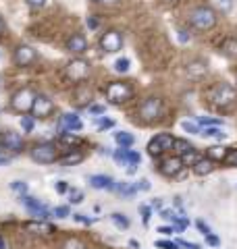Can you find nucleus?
<instances>
[{
    "label": "nucleus",
    "instance_id": "1",
    "mask_svg": "<svg viewBox=\"0 0 237 249\" xmlns=\"http://www.w3.org/2000/svg\"><path fill=\"white\" fill-rule=\"evenodd\" d=\"M208 100L215 106H220V108H229V106H233L235 104V100H237V89H235V85L231 83H217L215 88H210L208 89Z\"/></svg>",
    "mask_w": 237,
    "mask_h": 249
},
{
    "label": "nucleus",
    "instance_id": "2",
    "mask_svg": "<svg viewBox=\"0 0 237 249\" xmlns=\"http://www.w3.org/2000/svg\"><path fill=\"white\" fill-rule=\"evenodd\" d=\"M187 17H189V25L196 27L198 31H208V29H212L217 25V13L206 4L196 6Z\"/></svg>",
    "mask_w": 237,
    "mask_h": 249
},
{
    "label": "nucleus",
    "instance_id": "3",
    "mask_svg": "<svg viewBox=\"0 0 237 249\" xmlns=\"http://www.w3.org/2000/svg\"><path fill=\"white\" fill-rule=\"evenodd\" d=\"M36 96L38 93L31 88H21L11 96V108L19 114H27V112H31V108H34Z\"/></svg>",
    "mask_w": 237,
    "mask_h": 249
},
{
    "label": "nucleus",
    "instance_id": "4",
    "mask_svg": "<svg viewBox=\"0 0 237 249\" xmlns=\"http://www.w3.org/2000/svg\"><path fill=\"white\" fill-rule=\"evenodd\" d=\"M104 93H106V100L110 104H123L133 98V88L125 81H113L106 85Z\"/></svg>",
    "mask_w": 237,
    "mask_h": 249
},
{
    "label": "nucleus",
    "instance_id": "5",
    "mask_svg": "<svg viewBox=\"0 0 237 249\" xmlns=\"http://www.w3.org/2000/svg\"><path fill=\"white\" fill-rule=\"evenodd\" d=\"M29 156L34 162H38V164H52V162L59 160V147L54 143L44 142V143H38V145L31 147Z\"/></svg>",
    "mask_w": 237,
    "mask_h": 249
},
{
    "label": "nucleus",
    "instance_id": "6",
    "mask_svg": "<svg viewBox=\"0 0 237 249\" xmlns=\"http://www.w3.org/2000/svg\"><path fill=\"white\" fill-rule=\"evenodd\" d=\"M173 145H175V137H173L171 133H158L156 137L150 139L148 154L152 156V158H158V156H162L164 152L173 150Z\"/></svg>",
    "mask_w": 237,
    "mask_h": 249
},
{
    "label": "nucleus",
    "instance_id": "7",
    "mask_svg": "<svg viewBox=\"0 0 237 249\" xmlns=\"http://www.w3.org/2000/svg\"><path fill=\"white\" fill-rule=\"evenodd\" d=\"M139 116H141V119H144L146 123L160 119V116H162V100L156 98V96L146 98L144 102L139 104Z\"/></svg>",
    "mask_w": 237,
    "mask_h": 249
},
{
    "label": "nucleus",
    "instance_id": "8",
    "mask_svg": "<svg viewBox=\"0 0 237 249\" xmlns=\"http://www.w3.org/2000/svg\"><path fill=\"white\" fill-rule=\"evenodd\" d=\"M21 204L27 208V212L31 216H36L38 220H48V218H52V212L48 208H46L42 201L36 199V197H31V196H21Z\"/></svg>",
    "mask_w": 237,
    "mask_h": 249
},
{
    "label": "nucleus",
    "instance_id": "9",
    "mask_svg": "<svg viewBox=\"0 0 237 249\" xmlns=\"http://www.w3.org/2000/svg\"><path fill=\"white\" fill-rule=\"evenodd\" d=\"M90 75V62L83 58H73L67 65V77L71 81H83Z\"/></svg>",
    "mask_w": 237,
    "mask_h": 249
},
{
    "label": "nucleus",
    "instance_id": "10",
    "mask_svg": "<svg viewBox=\"0 0 237 249\" xmlns=\"http://www.w3.org/2000/svg\"><path fill=\"white\" fill-rule=\"evenodd\" d=\"M100 48H102V52H108V54L118 52L123 48V36L118 34L117 29L106 31V34L100 37Z\"/></svg>",
    "mask_w": 237,
    "mask_h": 249
},
{
    "label": "nucleus",
    "instance_id": "11",
    "mask_svg": "<svg viewBox=\"0 0 237 249\" xmlns=\"http://www.w3.org/2000/svg\"><path fill=\"white\" fill-rule=\"evenodd\" d=\"M52 112H54V102L48 96H44V93H38L36 102H34V108H31L34 119H48Z\"/></svg>",
    "mask_w": 237,
    "mask_h": 249
},
{
    "label": "nucleus",
    "instance_id": "12",
    "mask_svg": "<svg viewBox=\"0 0 237 249\" xmlns=\"http://www.w3.org/2000/svg\"><path fill=\"white\" fill-rule=\"evenodd\" d=\"M36 58H38L36 48H31V46H27V44H21L13 54V60H15L17 67H29L31 62H36Z\"/></svg>",
    "mask_w": 237,
    "mask_h": 249
},
{
    "label": "nucleus",
    "instance_id": "13",
    "mask_svg": "<svg viewBox=\"0 0 237 249\" xmlns=\"http://www.w3.org/2000/svg\"><path fill=\"white\" fill-rule=\"evenodd\" d=\"M83 123L75 112H65L59 121V131L60 133H73V131H81Z\"/></svg>",
    "mask_w": 237,
    "mask_h": 249
},
{
    "label": "nucleus",
    "instance_id": "14",
    "mask_svg": "<svg viewBox=\"0 0 237 249\" xmlns=\"http://www.w3.org/2000/svg\"><path fill=\"white\" fill-rule=\"evenodd\" d=\"M181 168H183L181 158H164V160H160V164H158V173L164 177H177L181 173Z\"/></svg>",
    "mask_w": 237,
    "mask_h": 249
},
{
    "label": "nucleus",
    "instance_id": "15",
    "mask_svg": "<svg viewBox=\"0 0 237 249\" xmlns=\"http://www.w3.org/2000/svg\"><path fill=\"white\" fill-rule=\"evenodd\" d=\"M0 143H2V147H6V150H11V152H21L23 145H25L23 137L19 133H15V131H6V133H2Z\"/></svg>",
    "mask_w": 237,
    "mask_h": 249
},
{
    "label": "nucleus",
    "instance_id": "16",
    "mask_svg": "<svg viewBox=\"0 0 237 249\" xmlns=\"http://www.w3.org/2000/svg\"><path fill=\"white\" fill-rule=\"evenodd\" d=\"M88 181H90V185L94 187V189H108V191H115V185H117L115 178L108 177V175H92Z\"/></svg>",
    "mask_w": 237,
    "mask_h": 249
},
{
    "label": "nucleus",
    "instance_id": "17",
    "mask_svg": "<svg viewBox=\"0 0 237 249\" xmlns=\"http://www.w3.org/2000/svg\"><path fill=\"white\" fill-rule=\"evenodd\" d=\"M25 229L29 232H34V235H42V237H48V235H52V232L57 231L52 224H48L46 220H31V222L25 224Z\"/></svg>",
    "mask_w": 237,
    "mask_h": 249
},
{
    "label": "nucleus",
    "instance_id": "18",
    "mask_svg": "<svg viewBox=\"0 0 237 249\" xmlns=\"http://www.w3.org/2000/svg\"><path fill=\"white\" fill-rule=\"evenodd\" d=\"M67 50L71 54H83L85 50H88V40H85L81 34H73L67 40Z\"/></svg>",
    "mask_w": 237,
    "mask_h": 249
},
{
    "label": "nucleus",
    "instance_id": "19",
    "mask_svg": "<svg viewBox=\"0 0 237 249\" xmlns=\"http://www.w3.org/2000/svg\"><path fill=\"white\" fill-rule=\"evenodd\" d=\"M208 73V65L204 60H192L187 65V75L192 77V79H200V77H204Z\"/></svg>",
    "mask_w": 237,
    "mask_h": 249
},
{
    "label": "nucleus",
    "instance_id": "20",
    "mask_svg": "<svg viewBox=\"0 0 237 249\" xmlns=\"http://www.w3.org/2000/svg\"><path fill=\"white\" fill-rule=\"evenodd\" d=\"M192 170L198 175V177H206V175H210L212 170H215V162H212L210 158H200L196 162V164L192 166Z\"/></svg>",
    "mask_w": 237,
    "mask_h": 249
},
{
    "label": "nucleus",
    "instance_id": "21",
    "mask_svg": "<svg viewBox=\"0 0 237 249\" xmlns=\"http://www.w3.org/2000/svg\"><path fill=\"white\" fill-rule=\"evenodd\" d=\"M229 154V147H223V145H210L206 147V158H210L212 162H223Z\"/></svg>",
    "mask_w": 237,
    "mask_h": 249
},
{
    "label": "nucleus",
    "instance_id": "22",
    "mask_svg": "<svg viewBox=\"0 0 237 249\" xmlns=\"http://www.w3.org/2000/svg\"><path fill=\"white\" fill-rule=\"evenodd\" d=\"M83 158L85 156L79 152V150H69L62 158H59L60 160V164L62 166H75V164H79V162H83Z\"/></svg>",
    "mask_w": 237,
    "mask_h": 249
},
{
    "label": "nucleus",
    "instance_id": "23",
    "mask_svg": "<svg viewBox=\"0 0 237 249\" xmlns=\"http://www.w3.org/2000/svg\"><path fill=\"white\" fill-rule=\"evenodd\" d=\"M220 52H223V56L235 60L237 58V37H227V40L220 44Z\"/></svg>",
    "mask_w": 237,
    "mask_h": 249
},
{
    "label": "nucleus",
    "instance_id": "24",
    "mask_svg": "<svg viewBox=\"0 0 237 249\" xmlns=\"http://www.w3.org/2000/svg\"><path fill=\"white\" fill-rule=\"evenodd\" d=\"M115 142L118 147H125V150H129V147L136 143V137H133L129 131H118V133H115Z\"/></svg>",
    "mask_w": 237,
    "mask_h": 249
},
{
    "label": "nucleus",
    "instance_id": "25",
    "mask_svg": "<svg viewBox=\"0 0 237 249\" xmlns=\"http://www.w3.org/2000/svg\"><path fill=\"white\" fill-rule=\"evenodd\" d=\"M110 222H113L117 229H121V231L129 229V218L125 214H121V212H113V214H110Z\"/></svg>",
    "mask_w": 237,
    "mask_h": 249
},
{
    "label": "nucleus",
    "instance_id": "26",
    "mask_svg": "<svg viewBox=\"0 0 237 249\" xmlns=\"http://www.w3.org/2000/svg\"><path fill=\"white\" fill-rule=\"evenodd\" d=\"M113 158L118 166H129V150H125V147H118V150H115Z\"/></svg>",
    "mask_w": 237,
    "mask_h": 249
},
{
    "label": "nucleus",
    "instance_id": "27",
    "mask_svg": "<svg viewBox=\"0 0 237 249\" xmlns=\"http://www.w3.org/2000/svg\"><path fill=\"white\" fill-rule=\"evenodd\" d=\"M115 191H118L125 197H131V196H136V193H138L136 185H129V183H117L115 185Z\"/></svg>",
    "mask_w": 237,
    "mask_h": 249
},
{
    "label": "nucleus",
    "instance_id": "28",
    "mask_svg": "<svg viewBox=\"0 0 237 249\" xmlns=\"http://www.w3.org/2000/svg\"><path fill=\"white\" fill-rule=\"evenodd\" d=\"M200 158H202V156L198 154L196 150H189L187 154L181 156V162H183V166H194V164H196V162L200 160Z\"/></svg>",
    "mask_w": 237,
    "mask_h": 249
},
{
    "label": "nucleus",
    "instance_id": "29",
    "mask_svg": "<svg viewBox=\"0 0 237 249\" xmlns=\"http://www.w3.org/2000/svg\"><path fill=\"white\" fill-rule=\"evenodd\" d=\"M202 135H206V137H217V139H225L227 133L220 127H204L202 131Z\"/></svg>",
    "mask_w": 237,
    "mask_h": 249
},
{
    "label": "nucleus",
    "instance_id": "30",
    "mask_svg": "<svg viewBox=\"0 0 237 249\" xmlns=\"http://www.w3.org/2000/svg\"><path fill=\"white\" fill-rule=\"evenodd\" d=\"M129 69H131V60H129L127 56L115 60V71H117V73H127Z\"/></svg>",
    "mask_w": 237,
    "mask_h": 249
},
{
    "label": "nucleus",
    "instance_id": "31",
    "mask_svg": "<svg viewBox=\"0 0 237 249\" xmlns=\"http://www.w3.org/2000/svg\"><path fill=\"white\" fill-rule=\"evenodd\" d=\"M181 129H183L185 133H192V135H202L200 124H196L192 121H183V123H181Z\"/></svg>",
    "mask_w": 237,
    "mask_h": 249
},
{
    "label": "nucleus",
    "instance_id": "32",
    "mask_svg": "<svg viewBox=\"0 0 237 249\" xmlns=\"http://www.w3.org/2000/svg\"><path fill=\"white\" fill-rule=\"evenodd\" d=\"M62 249H85V245H83V241H81V239L69 237L65 243H62Z\"/></svg>",
    "mask_w": 237,
    "mask_h": 249
},
{
    "label": "nucleus",
    "instance_id": "33",
    "mask_svg": "<svg viewBox=\"0 0 237 249\" xmlns=\"http://www.w3.org/2000/svg\"><path fill=\"white\" fill-rule=\"evenodd\" d=\"M173 147H175V150H177L181 156L187 154L189 150H194V145L189 143V142H185V139H175V145H173Z\"/></svg>",
    "mask_w": 237,
    "mask_h": 249
},
{
    "label": "nucleus",
    "instance_id": "34",
    "mask_svg": "<svg viewBox=\"0 0 237 249\" xmlns=\"http://www.w3.org/2000/svg\"><path fill=\"white\" fill-rule=\"evenodd\" d=\"M36 127V121H34V116H23L21 119V129L25 131V133H31Z\"/></svg>",
    "mask_w": 237,
    "mask_h": 249
},
{
    "label": "nucleus",
    "instance_id": "35",
    "mask_svg": "<svg viewBox=\"0 0 237 249\" xmlns=\"http://www.w3.org/2000/svg\"><path fill=\"white\" fill-rule=\"evenodd\" d=\"M9 187H11V191H17L19 196H25L27 193V183H23V181H13Z\"/></svg>",
    "mask_w": 237,
    "mask_h": 249
},
{
    "label": "nucleus",
    "instance_id": "36",
    "mask_svg": "<svg viewBox=\"0 0 237 249\" xmlns=\"http://www.w3.org/2000/svg\"><path fill=\"white\" fill-rule=\"evenodd\" d=\"M52 216L54 218H67V216H71V210H69V206H57L52 210Z\"/></svg>",
    "mask_w": 237,
    "mask_h": 249
},
{
    "label": "nucleus",
    "instance_id": "37",
    "mask_svg": "<svg viewBox=\"0 0 237 249\" xmlns=\"http://www.w3.org/2000/svg\"><path fill=\"white\" fill-rule=\"evenodd\" d=\"M69 201H71V204H81V201H83V193L79 189H69Z\"/></svg>",
    "mask_w": 237,
    "mask_h": 249
},
{
    "label": "nucleus",
    "instance_id": "38",
    "mask_svg": "<svg viewBox=\"0 0 237 249\" xmlns=\"http://www.w3.org/2000/svg\"><path fill=\"white\" fill-rule=\"evenodd\" d=\"M73 220L75 222H81V224H94L96 222V218H92V216H88V214H73Z\"/></svg>",
    "mask_w": 237,
    "mask_h": 249
},
{
    "label": "nucleus",
    "instance_id": "39",
    "mask_svg": "<svg viewBox=\"0 0 237 249\" xmlns=\"http://www.w3.org/2000/svg\"><path fill=\"white\" fill-rule=\"evenodd\" d=\"M96 124H98L100 131H104V129H113V127H115V121H113V119H100V116H98Z\"/></svg>",
    "mask_w": 237,
    "mask_h": 249
},
{
    "label": "nucleus",
    "instance_id": "40",
    "mask_svg": "<svg viewBox=\"0 0 237 249\" xmlns=\"http://www.w3.org/2000/svg\"><path fill=\"white\" fill-rule=\"evenodd\" d=\"M198 124H202V127H218L220 121L218 119H206V116H200V119H198Z\"/></svg>",
    "mask_w": 237,
    "mask_h": 249
},
{
    "label": "nucleus",
    "instance_id": "41",
    "mask_svg": "<svg viewBox=\"0 0 237 249\" xmlns=\"http://www.w3.org/2000/svg\"><path fill=\"white\" fill-rule=\"evenodd\" d=\"M223 162L227 166H237V150H231V147H229V154H227V158Z\"/></svg>",
    "mask_w": 237,
    "mask_h": 249
},
{
    "label": "nucleus",
    "instance_id": "42",
    "mask_svg": "<svg viewBox=\"0 0 237 249\" xmlns=\"http://www.w3.org/2000/svg\"><path fill=\"white\" fill-rule=\"evenodd\" d=\"M139 212H141V220H144V224H148L150 218H152V208L150 206H139Z\"/></svg>",
    "mask_w": 237,
    "mask_h": 249
},
{
    "label": "nucleus",
    "instance_id": "43",
    "mask_svg": "<svg viewBox=\"0 0 237 249\" xmlns=\"http://www.w3.org/2000/svg\"><path fill=\"white\" fill-rule=\"evenodd\" d=\"M156 247H160V249H179L177 243H173V241H167V239L156 241Z\"/></svg>",
    "mask_w": 237,
    "mask_h": 249
},
{
    "label": "nucleus",
    "instance_id": "44",
    "mask_svg": "<svg viewBox=\"0 0 237 249\" xmlns=\"http://www.w3.org/2000/svg\"><path fill=\"white\" fill-rule=\"evenodd\" d=\"M60 142H62V143L73 145V143L79 142V137H77V135H71V133H60Z\"/></svg>",
    "mask_w": 237,
    "mask_h": 249
},
{
    "label": "nucleus",
    "instance_id": "45",
    "mask_svg": "<svg viewBox=\"0 0 237 249\" xmlns=\"http://www.w3.org/2000/svg\"><path fill=\"white\" fill-rule=\"evenodd\" d=\"M104 112H106V106H102V104H92L90 106V114H94V116H100Z\"/></svg>",
    "mask_w": 237,
    "mask_h": 249
},
{
    "label": "nucleus",
    "instance_id": "46",
    "mask_svg": "<svg viewBox=\"0 0 237 249\" xmlns=\"http://www.w3.org/2000/svg\"><path fill=\"white\" fill-rule=\"evenodd\" d=\"M54 189H57V193H69V185H67V181H57L54 183Z\"/></svg>",
    "mask_w": 237,
    "mask_h": 249
},
{
    "label": "nucleus",
    "instance_id": "47",
    "mask_svg": "<svg viewBox=\"0 0 237 249\" xmlns=\"http://www.w3.org/2000/svg\"><path fill=\"white\" fill-rule=\"evenodd\" d=\"M196 227L200 229V232H202L204 237H206V235H210V232H212V231H210V227H208V224L204 222V220H198V222H196Z\"/></svg>",
    "mask_w": 237,
    "mask_h": 249
},
{
    "label": "nucleus",
    "instance_id": "48",
    "mask_svg": "<svg viewBox=\"0 0 237 249\" xmlns=\"http://www.w3.org/2000/svg\"><path fill=\"white\" fill-rule=\"evenodd\" d=\"M136 189L138 191H148L150 189V181H148V178H139V181L136 183Z\"/></svg>",
    "mask_w": 237,
    "mask_h": 249
},
{
    "label": "nucleus",
    "instance_id": "49",
    "mask_svg": "<svg viewBox=\"0 0 237 249\" xmlns=\"http://www.w3.org/2000/svg\"><path fill=\"white\" fill-rule=\"evenodd\" d=\"M177 245H179V247H185V249H202L198 243H192V241H183V239H181Z\"/></svg>",
    "mask_w": 237,
    "mask_h": 249
},
{
    "label": "nucleus",
    "instance_id": "50",
    "mask_svg": "<svg viewBox=\"0 0 237 249\" xmlns=\"http://www.w3.org/2000/svg\"><path fill=\"white\" fill-rule=\"evenodd\" d=\"M85 23H88V27H90L92 31H96V29H98V25H100V21H98L96 17H94V15H92V17L85 19Z\"/></svg>",
    "mask_w": 237,
    "mask_h": 249
},
{
    "label": "nucleus",
    "instance_id": "51",
    "mask_svg": "<svg viewBox=\"0 0 237 249\" xmlns=\"http://www.w3.org/2000/svg\"><path fill=\"white\" fill-rule=\"evenodd\" d=\"M177 40H179L181 44H187V42H189V34H187L185 29H179V31H177Z\"/></svg>",
    "mask_w": 237,
    "mask_h": 249
},
{
    "label": "nucleus",
    "instance_id": "52",
    "mask_svg": "<svg viewBox=\"0 0 237 249\" xmlns=\"http://www.w3.org/2000/svg\"><path fill=\"white\" fill-rule=\"evenodd\" d=\"M25 4L31 6V9H40V6L46 4V0H25Z\"/></svg>",
    "mask_w": 237,
    "mask_h": 249
},
{
    "label": "nucleus",
    "instance_id": "53",
    "mask_svg": "<svg viewBox=\"0 0 237 249\" xmlns=\"http://www.w3.org/2000/svg\"><path fill=\"white\" fill-rule=\"evenodd\" d=\"M160 216H162V218H167L169 222H173V220H175V218H177V214L173 212V210H162V212H160Z\"/></svg>",
    "mask_w": 237,
    "mask_h": 249
},
{
    "label": "nucleus",
    "instance_id": "54",
    "mask_svg": "<svg viewBox=\"0 0 237 249\" xmlns=\"http://www.w3.org/2000/svg\"><path fill=\"white\" fill-rule=\"evenodd\" d=\"M218 6H220V9H223V13H229V11H231V0H218Z\"/></svg>",
    "mask_w": 237,
    "mask_h": 249
},
{
    "label": "nucleus",
    "instance_id": "55",
    "mask_svg": "<svg viewBox=\"0 0 237 249\" xmlns=\"http://www.w3.org/2000/svg\"><path fill=\"white\" fill-rule=\"evenodd\" d=\"M92 2H96V4H106V6H117L121 0H92Z\"/></svg>",
    "mask_w": 237,
    "mask_h": 249
},
{
    "label": "nucleus",
    "instance_id": "56",
    "mask_svg": "<svg viewBox=\"0 0 237 249\" xmlns=\"http://www.w3.org/2000/svg\"><path fill=\"white\" fill-rule=\"evenodd\" d=\"M158 232H162V235H173V232H177V231H175V227H160Z\"/></svg>",
    "mask_w": 237,
    "mask_h": 249
},
{
    "label": "nucleus",
    "instance_id": "57",
    "mask_svg": "<svg viewBox=\"0 0 237 249\" xmlns=\"http://www.w3.org/2000/svg\"><path fill=\"white\" fill-rule=\"evenodd\" d=\"M206 241H208L210 245H218V243H220L218 237H215V235H212V232H210V235H206Z\"/></svg>",
    "mask_w": 237,
    "mask_h": 249
},
{
    "label": "nucleus",
    "instance_id": "58",
    "mask_svg": "<svg viewBox=\"0 0 237 249\" xmlns=\"http://www.w3.org/2000/svg\"><path fill=\"white\" fill-rule=\"evenodd\" d=\"M150 208H156V210H160V208H162V199H160V197L152 199V206H150Z\"/></svg>",
    "mask_w": 237,
    "mask_h": 249
},
{
    "label": "nucleus",
    "instance_id": "59",
    "mask_svg": "<svg viewBox=\"0 0 237 249\" xmlns=\"http://www.w3.org/2000/svg\"><path fill=\"white\" fill-rule=\"evenodd\" d=\"M129 245H131L133 249H141V247H139V243H138V241H136V239H131V241H129Z\"/></svg>",
    "mask_w": 237,
    "mask_h": 249
},
{
    "label": "nucleus",
    "instance_id": "60",
    "mask_svg": "<svg viewBox=\"0 0 237 249\" xmlns=\"http://www.w3.org/2000/svg\"><path fill=\"white\" fill-rule=\"evenodd\" d=\"M2 31H4V21H2V17H0V36H2Z\"/></svg>",
    "mask_w": 237,
    "mask_h": 249
},
{
    "label": "nucleus",
    "instance_id": "61",
    "mask_svg": "<svg viewBox=\"0 0 237 249\" xmlns=\"http://www.w3.org/2000/svg\"><path fill=\"white\" fill-rule=\"evenodd\" d=\"M0 249H6V245H4V241H2V237H0Z\"/></svg>",
    "mask_w": 237,
    "mask_h": 249
}]
</instances>
